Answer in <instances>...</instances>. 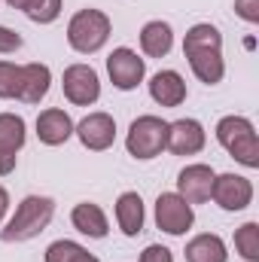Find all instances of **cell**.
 <instances>
[{
    "mask_svg": "<svg viewBox=\"0 0 259 262\" xmlns=\"http://www.w3.org/2000/svg\"><path fill=\"white\" fill-rule=\"evenodd\" d=\"M70 134H73V119L67 116L64 110L49 107V110H43V113L37 116V137H40V143H46V146H61V143L70 140Z\"/></svg>",
    "mask_w": 259,
    "mask_h": 262,
    "instance_id": "obj_14",
    "label": "cell"
},
{
    "mask_svg": "<svg viewBox=\"0 0 259 262\" xmlns=\"http://www.w3.org/2000/svg\"><path fill=\"white\" fill-rule=\"evenodd\" d=\"M15 49H21V37H18L12 28H3V25H0V55H9V52H15Z\"/></svg>",
    "mask_w": 259,
    "mask_h": 262,
    "instance_id": "obj_25",
    "label": "cell"
},
{
    "mask_svg": "<svg viewBox=\"0 0 259 262\" xmlns=\"http://www.w3.org/2000/svg\"><path fill=\"white\" fill-rule=\"evenodd\" d=\"M235 12L244 18V21H259V9H256V0H235Z\"/></svg>",
    "mask_w": 259,
    "mask_h": 262,
    "instance_id": "obj_27",
    "label": "cell"
},
{
    "mask_svg": "<svg viewBox=\"0 0 259 262\" xmlns=\"http://www.w3.org/2000/svg\"><path fill=\"white\" fill-rule=\"evenodd\" d=\"M61 89L64 98L76 107H92L101 98V79L95 73V67L89 64H70L61 76Z\"/></svg>",
    "mask_w": 259,
    "mask_h": 262,
    "instance_id": "obj_6",
    "label": "cell"
},
{
    "mask_svg": "<svg viewBox=\"0 0 259 262\" xmlns=\"http://www.w3.org/2000/svg\"><path fill=\"white\" fill-rule=\"evenodd\" d=\"M55 216V201L46 195H28L12 213V220L6 223V229L0 232V238L6 244H21L37 238L40 232H46V226Z\"/></svg>",
    "mask_w": 259,
    "mask_h": 262,
    "instance_id": "obj_2",
    "label": "cell"
},
{
    "mask_svg": "<svg viewBox=\"0 0 259 262\" xmlns=\"http://www.w3.org/2000/svg\"><path fill=\"white\" fill-rule=\"evenodd\" d=\"M186 262H229V250L220 235H195L186 244Z\"/></svg>",
    "mask_w": 259,
    "mask_h": 262,
    "instance_id": "obj_19",
    "label": "cell"
},
{
    "mask_svg": "<svg viewBox=\"0 0 259 262\" xmlns=\"http://www.w3.org/2000/svg\"><path fill=\"white\" fill-rule=\"evenodd\" d=\"M140 262H174V256H171L168 247H162V244H149V247L140 253Z\"/></svg>",
    "mask_w": 259,
    "mask_h": 262,
    "instance_id": "obj_26",
    "label": "cell"
},
{
    "mask_svg": "<svg viewBox=\"0 0 259 262\" xmlns=\"http://www.w3.org/2000/svg\"><path fill=\"white\" fill-rule=\"evenodd\" d=\"M204 128L198 119H177V122H168V140L165 146L174 152V156H195L204 149Z\"/></svg>",
    "mask_w": 259,
    "mask_h": 262,
    "instance_id": "obj_13",
    "label": "cell"
},
{
    "mask_svg": "<svg viewBox=\"0 0 259 262\" xmlns=\"http://www.w3.org/2000/svg\"><path fill=\"white\" fill-rule=\"evenodd\" d=\"M195 223L192 204L183 201L177 192H162L156 198V226L168 235H186Z\"/></svg>",
    "mask_w": 259,
    "mask_h": 262,
    "instance_id": "obj_7",
    "label": "cell"
},
{
    "mask_svg": "<svg viewBox=\"0 0 259 262\" xmlns=\"http://www.w3.org/2000/svg\"><path fill=\"white\" fill-rule=\"evenodd\" d=\"M149 95L162 107H180L186 101V82L177 70H159L149 79Z\"/></svg>",
    "mask_w": 259,
    "mask_h": 262,
    "instance_id": "obj_15",
    "label": "cell"
},
{
    "mask_svg": "<svg viewBox=\"0 0 259 262\" xmlns=\"http://www.w3.org/2000/svg\"><path fill=\"white\" fill-rule=\"evenodd\" d=\"M25 15L31 21H37V25H52L61 15V0H34Z\"/></svg>",
    "mask_w": 259,
    "mask_h": 262,
    "instance_id": "obj_23",
    "label": "cell"
},
{
    "mask_svg": "<svg viewBox=\"0 0 259 262\" xmlns=\"http://www.w3.org/2000/svg\"><path fill=\"white\" fill-rule=\"evenodd\" d=\"M6 210H9V192L0 186V223H3V216H6Z\"/></svg>",
    "mask_w": 259,
    "mask_h": 262,
    "instance_id": "obj_28",
    "label": "cell"
},
{
    "mask_svg": "<svg viewBox=\"0 0 259 262\" xmlns=\"http://www.w3.org/2000/svg\"><path fill=\"white\" fill-rule=\"evenodd\" d=\"M21 146H25V119L15 113H0V177L12 174Z\"/></svg>",
    "mask_w": 259,
    "mask_h": 262,
    "instance_id": "obj_11",
    "label": "cell"
},
{
    "mask_svg": "<svg viewBox=\"0 0 259 262\" xmlns=\"http://www.w3.org/2000/svg\"><path fill=\"white\" fill-rule=\"evenodd\" d=\"M165 140H168V122L159 119V116H137L128 128L125 137V146L134 159H156L162 149H165Z\"/></svg>",
    "mask_w": 259,
    "mask_h": 262,
    "instance_id": "obj_5",
    "label": "cell"
},
{
    "mask_svg": "<svg viewBox=\"0 0 259 262\" xmlns=\"http://www.w3.org/2000/svg\"><path fill=\"white\" fill-rule=\"evenodd\" d=\"M25 70L12 61H0V98H21Z\"/></svg>",
    "mask_w": 259,
    "mask_h": 262,
    "instance_id": "obj_22",
    "label": "cell"
},
{
    "mask_svg": "<svg viewBox=\"0 0 259 262\" xmlns=\"http://www.w3.org/2000/svg\"><path fill=\"white\" fill-rule=\"evenodd\" d=\"M82 247L76 244V241H55V244H49L46 247V262H73V256L79 253Z\"/></svg>",
    "mask_w": 259,
    "mask_h": 262,
    "instance_id": "obj_24",
    "label": "cell"
},
{
    "mask_svg": "<svg viewBox=\"0 0 259 262\" xmlns=\"http://www.w3.org/2000/svg\"><path fill=\"white\" fill-rule=\"evenodd\" d=\"M235 250L247 262H259V223H244L235 232Z\"/></svg>",
    "mask_w": 259,
    "mask_h": 262,
    "instance_id": "obj_21",
    "label": "cell"
},
{
    "mask_svg": "<svg viewBox=\"0 0 259 262\" xmlns=\"http://www.w3.org/2000/svg\"><path fill=\"white\" fill-rule=\"evenodd\" d=\"M210 198L223 210H244L253 201V183L241 174H220V177H213Z\"/></svg>",
    "mask_w": 259,
    "mask_h": 262,
    "instance_id": "obj_10",
    "label": "cell"
},
{
    "mask_svg": "<svg viewBox=\"0 0 259 262\" xmlns=\"http://www.w3.org/2000/svg\"><path fill=\"white\" fill-rule=\"evenodd\" d=\"M25 70V85H21V101L25 104H40L49 92V82H52V70L40 61H31V64L21 67Z\"/></svg>",
    "mask_w": 259,
    "mask_h": 262,
    "instance_id": "obj_20",
    "label": "cell"
},
{
    "mask_svg": "<svg viewBox=\"0 0 259 262\" xmlns=\"http://www.w3.org/2000/svg\"><path fill=\"white\" fill-rule=\"evenodd\" d=\"M116 223L128 238H137L143 232V201L137 192H122L116 198Z\"/></svg>",
    "mask_w": 259,
    "mask_h": 262,
    "instance_id": "obj_17",
    "label": "cell"
},
{
    "mask_svg": "<svg viewBox=\"0 0 259 262\" xmlns=\"http://www.w3.org/2000/svg\"><path fill=\"white\" fill-rule=\"evenodd\" d=\"M213 168L210 165H186L177 177V195L189 204H201L210 198V189H213Z\"/></svg>",
    "mask_w": 259,
    "mask_h": 262,
    "instance_id": "obj_12",
    "label": "cell"
},
{
    "mask_svg": "<svg viewBox=\"0 0 259 262\" xmlns=\"http://www.w3.org/2000/svg\"><path fill=\"white\" fill-rule=\"evenodd\" d=\"M70 223L79 235H89V238H107V232H110V223H107L104 210L92 201L76 204L73 213H70Z\"/></svg>",
    "mask_w": 259,
    "mask_h": 262,
    "instance_id": "obj_16",
    "label": "cell"
},
{
    "mask_svg": "<svg viewBox=\"0 0 259 262\" xmlns=\"http://www.w3.org/2000/svg\"><path fill=\"white\" fill-rule=\"evenodd\" d=\"M217 140L244 168H259V137L250 119H244V116H223L217 122Z\"/></svg>",
    "mask_w": 259,
    "mask_h": 262,
    "instance_id": "obj_3",
    "label": "cell"
},
{
    "mask_svg": "<svg viewBox=\"0 0 259 262\" xmlns=\"http://www.w3.org/2000/svg\"><path fill=\"white\" fill-rule=\"evenodd\" d=\"M107 73H110V82H113L119 92H131V89H137V85L143 82L146 64H143V58H140L134 49L119 46V49H113L110 58H107Z\"/></svg>",
    "mask_w": 259,
    "mask_h": 262,
    "instance_id": "obj_8",
    "label": "cell"
},
{
    "mask_svg": "<svg viewBox=\"0 0 259 262\" xmlns=\"http://www.w3.org/2000/svg\"><path fill=\"white\" fill-rule=\"evenodd\" d=\"M174 46V31L168 21H146L140 31V49L149 58H165Z\"/></svg>",
    "mask_w": 259,
    "mask_h": 262,
    "instance_id": "obj_18",
    "label": "cell"
},
{
    "mask_svg": "<svg viewBox=\"0 0 259 262\" xmlns=\"http://www.w3.org/2000/svg\"><path fill=\"white\" fill-rule=\"evenodd\" d=\"M107 40H110V18L101 9H79L67 25V43L79 55H92L104 49Z\"/></svg>",
    "mask_w": 259,
    "mask_h": 262,
    "instance_id": "obj_4",
    "label": "cell"
},
{
    "mask_svg": "<svg viewBox=\"0 0 259 262\" xmlns=\"http://www.w3.org/2000/svg\"><path fill=\"white\" fill-rule=\"evenodd\" d=\"M183 55L189 58L192 73L204 82V85H217L223 76H226V61H223V34L201 21L192 25L186 31V40H183Z\"/></svg>",
    "mask_w": 259,
    "mask_h": 262,
    "instance_id": "obj_1",
    "label": "cell"
},
{
    "mask_svg": "<svg viewBox=\"0 0 259 262\" xmlns=\"http://www.w3.org/2000/svg\"><path fill=\"white\" fill-rule=\"evenodd\" d=\"M73 134L79 137V143L92 152H104L113 146L116 140V122L110 113H89L79 125H73Z\"/></svg>",
    "mask_w": 259,
    "mask_h": 262,
    "instance_id": "obj_9",
    "label": "cell"
},
{
    "mask_svg": "<svg viewBox=\"0 0 259 262\" xmlns=\"http://www.w3.org/2000/svg\"><path fill=\"white\" fill-rule=\"evenodd\" d=\"M73 262H101V259H98V256H92V253H89V250L82 247V250H79V253L73 256Z\"/></svg>",
    "mask_w": 259,
    "mask_h": 262,
    "instance_id": "obj_29",
    "label": "cell"
},
{
    "mask_svg": "<svg viewBox=\"0 0 259 262\" xmlns=\"http://www.w3.org/2000/svg\"><path fill=\"white\" fill-rule=\"evenodd\" d=\"M6 3H9V6H12V9H21V12H28V9H31V3H34V0H6Z\"/></svg>",
    "mask_w": 259,
    "mask_h": 262,
    "instance_id": "obj_30",
    "label": "cell"
}]
</instances>
